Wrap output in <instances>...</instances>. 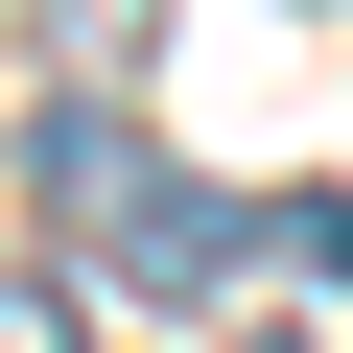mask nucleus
Segmentation results:
<instances>
[{
	"instance_id": "nucleus-1",
	"label": "nucleus",
	"mask_w": 353,
	"mask_h": 353,
	"mask_svg": "<svg viewBox=\"0 0 353 353\" xmlns=\"http://www.w3.org/2000/svg\"><path fill=\"white\" fill-rule=\"evenodd\" d=\"M118 259L212 306V283H236V212H212V189H141V165H118Z\"/></svg>"
},
{
	"instance_id": "nucleus-2",
	"label": "nucleus",
	"mask_w": 353,
	"mask_h": 353,
	"mask_svg": "<svg viewBox=\"0 0 353 353\" xmlns=\"http://www.w3.org/2000/svg\"><path fill=\"white\" fill-rule=\"evenodd\" d=\"M141 24H165V0H24V48H48V71H118Z\"/></svg>"
},
{
	"instance_id": "nucleus-3",
	"label": "nucleus",
	"mask_w": 353,
	"mask_h": 353,
	"mask_svg": "<svg viewBox=\"0 0 353 353\" xmlns=\"http://www.w3.org/2000/svg\"><path fill=\"white\" fill-rule=\"evenodd\" d=\"M0 353H71V283H48V259L0 283Z\"/></svg>"
}]
</instances>
